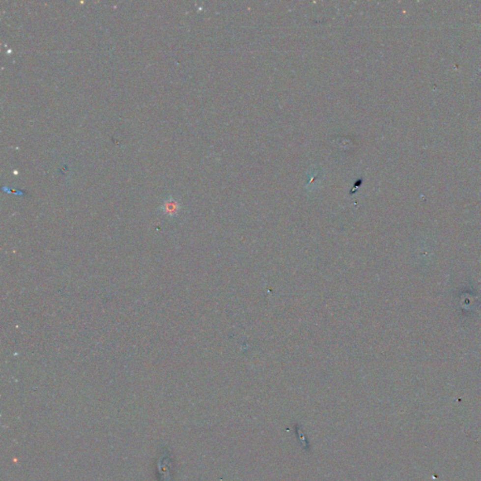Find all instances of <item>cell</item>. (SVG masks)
I'll list each match as a JSON object with an SVG mask.
<instances>
[{
    "label": "cell",
    "mask_w": 481,
    "mask_h": 481,
    "mask_svg": "<svg viewBox=\"0 0 481 481\" xmlns=\"http://www.w3.org/2000/svg\"><path fill=\"white\" fill-rule=\"evenodd\" d=\"M181 205L173 197H169L161 206V211L167 217L174 218L180 213Z\"/></svg>",
    "instance_id": "1"
}]
</instances>
